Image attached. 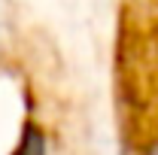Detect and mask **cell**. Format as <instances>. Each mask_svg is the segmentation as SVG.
<instances>
[{
  "label": "cell",
  "instance_id": "cell-1",
  "mask_svg": "<svg viewBox=\"0 0 158 155\" xmlns=\"http://www.w3.org/2000/svg\"><path fill=\"white\" fill-rule=\"evenodd\" d=\"M12 155H46V143H43V134L37 131V125H27L24 128L21 143L15 146Z\"/></svg>",
  "mask_w": 158,
  "mask_h": 155
},
{
  "label": "cell",
  "instance_id": "cell-2",
  "mask_svg": "<svg viewBox=\"0 0 158 155\" xmlns=\"http://www.w3.org/2000/svg\"><path fill=\"white\" fill-rule=\"evenodd\" d=\"M6 24H9V3L0 0V34L6 31Z\"/></svg>",
  "mask_w": 158,
  "mask_h": 155
},
{
  "label": "cell",
  "instance_id": "cell-3",
  "mask_svg": "<svg viewBox=\"0 0 158 155\" xmlns=\"http://www.w3.org/2000/svg\"><path fill=\"white\" fill-rule=\"evenodd\" d=\"M149 155H158V146H155V149H152V152H149Z\"/></svg>",
  "mask_w": 158,
  "mask_h": 155
}]
</instances>
